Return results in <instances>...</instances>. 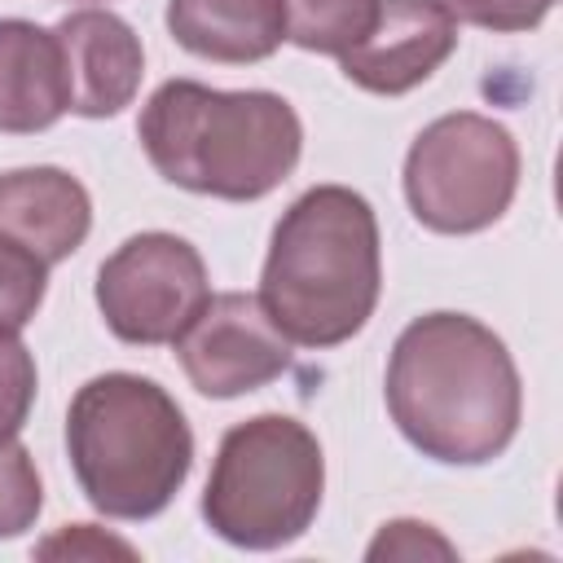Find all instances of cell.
Returning a JSON list of instances; mask_svg holds the SVG:
<instances>
[{"instance_id":"obj_17","label":"cell","mask_w":563,"mask_h":563,"mask_svg":"<svg viewBox=\"0 0 563 563\" xmlns=\"http://www.w3.org/2000/svg\"><path fill=\"white\" fill-rule=\"evenodd\" d=\"M35 356L18 334L0 330V440H13L35 405Z\"/></svg>"},{"instance_id":"obj_19","label":"cell","mask_w":563,"mask_h":563,"mask_svg":"<svg viewBox=\"0 0 563 563\" xmlns=\"http://www.w3.org/2000/svg\"><path fill=\"white\" fill-rule=\"evenodd\" d=\"M453 559V545L431 528V523H418V519H391L378 528V537L369 541L365 559Z\"/></svg>"},{"instance_id":"obj_6","label":"cell","mask_w":563,"mask_h":563,"mask_svg":"<svg viewBox=\"0 0 563 563\" xmlns=\"http://www.w3.org/2000/svg\"><path fill=\"white\" fill-rule=\"evenodd\" d=\"M519 189L515 136L475 110L431 119L405 154V202L431 233H479L506 216Z\"/></svg>"},{"instance_id":"obj_9","label":"cell","mask_w":563,"mask_h":563,"mask_svg":"<svg viewBox=\"0 0 563 563\" xmlns=\"http://www.w3.org/2000/svg\"><path fill=\"white\" fill-rule=\"evenodd\" d=\"M457 48V22L440 0H378L374 26L339 53L347 84L374 97H400L427 84Z\"/></svg>"},{"instance_id":"obj_2","label":"cell","mask_w":563,"mask_h":563,"mask_svg":"<svg viewBox=\"0 0 563 563\" xmlns=\"http://www.w3.org/2000/svg\"><path fill=\"white\" fill-rule=\"evenodd\" d=\"M383 290L374 207L347 185L299 194L268 242L260 303L299 347H339L365 330Z\"/></svg>"},{"instance_id":"obj_10","label":"cell","mask_w":563,"mask_h":563,"mask_svg":"<svg viewBox=\"0 0 563 563\" xmlns=\"http://www.w3.org/2000/svg\"><path fill=\"white\" fill-rule=\"evenodd\" d=\"M53 35L66 62L70 114L114 119L123 106H132L145 75V48H141V35L119 13L75 9L53 26Z\"/></svg>"},{"instance_id":"obj_14","label":"cell","mask_w":563,"mask_h":563,"mask_svg":"<svg viewBox=\"0 0 563 563\" xmlns=\"http://www.w3.org/2000/svg\"><path fill=\"white\" fill-rule=\"evenodd\" d=\"M286 40L303 53H347L378 18V0H282Z\"/></svg>"},{"instance_id":"obj_13","label":"cell","mask_w":563,"mask_h":563,"mask_svg":"<svg viewBox=\"0 0 563 563\" xmlns=\"http://www.w3.org/2000/svg\"><path fill=\"white\" fill-rule=\"evenodd\" d=\"M172 40L224 66H251L282 48L286 40V4L282 0H167Z\"/></svg>"},{"instance_id":"obj_3","label":"cell","mask_w":563,"mask_h":563,"mask_svg":"<svg viewBox=\"0 0 563 563\" xmlns=\"http://www.w3.org/2000/svg\"><path fill=\"white\" fill-rule=\"evenodd\" d=\"M150 167L189 194L255 202L273 194L303 154V123L277 92H224L198 79H167L136 123Z\"/></svg>"},{"instance_id":"obj_5","label":"cell","mask_w":563,"mask_h":563,"mask_svg":"<svg viewBox=\"0 0 563 563\" xmlns=\"http://www.w3.org/2000/svg\"><path fill=\"white\" fill-rule=\"evenodd\" d=\"M321 493V440L290 413H255L224 431L207 475L202 519L238 550H282L312 528Z\"/></svg>"},{"instance_id":"obj_16","label":"cell","mask_w":563,"mask_h":563,"mask_svg":"<svg viewBox=\"0 0 563 563\" xmlns=\"http://www.w3.org/2000/svg\"><path fill=\"white\" fill-rule=\"evenodd\" d=\"M44 510V484L31 449L13 435L0 440V537H22Z\"/></svg>"},{"instance_id":"obj_4","label":"cell","mask_w":563,"mask_h":563,"mask_svg":"<svg viewBox=\"0 0 563 563\" xmlns=\"http://www.w3.org/2000/svg\"><path fill=\"white\" fill-rule=\"evenodd\" d=\"M66 457L79 493L106 519H154L194 466V431L154 378L110 369L88 378L66 409Z\"/></svg>"},{"instance_id":"obj_18","label":"cell","mask_w":563,"mask_h":563,"mask_svg":"<svg viewBox=\"0 0 563 563\" xmlns=\"http://www.w3.org/2000/svg\"><path fill=\"white\" fill-rule=\"evenodd\" d=\"M453 22H471L484 31H532L545 22L554 0H440Z\"/></svg>"},{"instance_id":"obj_11","label":"cell","mask_w":563,"mask_h":563,"mask_svg":"<svg viewBox=\"0 0 563 563\" xmlns=\"http://www.w3.org/2000/svg\"><path fill=\"white\" fill-rule=\"evenodd\" d=\"M92 229V198L66 167H13L0 176V238L48 268L70 260Z\"/></svg>"},{"instance_id":"obj_7","label":"cell","mask_w":563,"mask_h":563,"mask_svg":"<svg viewBox=\"0 0 563 563\" xmlns=\"http://www.w3.org/2000/svg\"><path fill=\"white\" fill-rule=\"evenodd\" d=\"M207 299L211 282L198 246L163 229L132 233L97 268V308L110 334L132 347L172 343Z\"/></svg>"},{"instance_id":"obj_15","label":"cell","mask_w":563,"mask_h":563,"mask_svg":"<svg viewBox=\"0 0 563 563\" xmlns=\"http://www.w3.org/2000/svg\"><path fill=\"white\" fill-rule=\"evenodd\" d=\"M48 290V264L35 260L26 246L0 238V330L22 334L40 312Z\"/></svg>"},{"instance_id":"obj_1","label":"cell","mask_w":563,"mask_h":563,"mask_svg":"<svg viewBox=\"0 0 563 563\" xmlns=\"http://www.w3.org/2000/svg\"><path fill=\"white\" fill-rule=\"evenodd\" d=\"M387 413L431 462L484 466L523 418V383L506 343L466 312L413 317L387 356Z\"/></svg>"},{"instance_id":"obj_20","label":"cell","mask_w":563,"mask_h":563,"mask_svg":"<svg viewBox=\"0 0 563 563\" xmlns=\"http://www.w3.org/2000/svg\"><path fill=\"white\" fill-rule=\"evenodd\" d=\"M40 554L44 559H57V554H70V559H84V554H123V559H132V545H123L114 537H101L92 523H66L57 537H48L40 545Z\"/></svg>"},{"instance_id":"obj_12","label":"cell","mask_w":563,"mask_h":563,"mask_svg":"<svg viewBox=\"0 0 563 563\" xmlns=\"http://www.w3.org/2000/svg\"><path fill=\"white\" fill-rule=\"evenodd\" d=\"M70 110L62 44L48 26L0 18V132L35 136Z\"/></svg>"},{"instance_id":"obj_8","label":"cell","mask_w":563,"mask_h":563,"mask_svg":"<svg viewBox=\"0 0 563 563\" xmlns=\"http://www.w3.org/2000/svg\"><path fill=\"white\" fill-rule=\"evenodd\" d=\"M172 347L194 391L211 400H233L282 378L290 369L295 343L273 325L260 295L224 290L194 312V321L172 339Z\"/></svg>"}]
</instances>
